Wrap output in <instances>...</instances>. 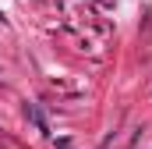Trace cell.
<instances>
[{"instance_id":"obj_1","label":"cell","mask_w":152,"mask_h":149,"mask_svg":"<svg viewBox=\"0 0 152 149\" xmlns=\"http://www.w3.org/2000/svg\"><path fill=\"white\" fill-rule=\"evenodd\" d=\"M25 114H28V117H32V121H36V128H39V131H42V135H46V131H50V128H46V121H42V114H39L36 107H25Z\"/></svg>"}]
</instances>
